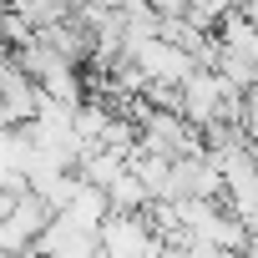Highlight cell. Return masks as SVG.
Instances as JSON below:
<instances>
[{
    "mask_svg": "<svg viewBox=\"0 0 258 258\" xmlns=\"http://www.w3.org/2000/svg\"><path fill=\"white\" fill-rule=\"evenodd\" d=\"M182 116L198 126V132H208V126H218V121H238L243 116V91L228 86L213 66H198L182 81Z\"/></svg>",
    "mask_w": 258,
    "mask_h": 258,
    "instance_id": "6da1fadb",
    "label": "cell"
},
{
    "mask_svg": "<svg viewBox=\"0 0 258 258\" xmlns=\"http://www.w3.org/2000/svg\"><path fill=\"white\" fill-rule=\"evenodd\" d=\"M21 198H26V192H6V187H0V223L16 213V203H21Z\"/></svg>",
    "mask_w": 258,
    "mask_h": 258,
    "instance_id": "ba28073f",
    "label": "cell"
},
{
    "mask_svg": "<svg viewBox=\"0 0 258 258\" xmlns=\"http://www.w3.org/2000/svg\"><path fill=\"white\" fill-rule=\"evenodd\" d=\"M86 258H111V253H106V248H101V243H96V248H91V253H86Z\"/></svg>",
    "mask_w": 258,
    "mask_h": 258,
    "instance_id": "9c48e42d",
    "label": "cell"
},
{
    "mask_svg": "<svg viewBox=\"0 0 258 258\" xmlns=\"http://www.w3.org/2000/svg\"><path fill=\"white\" fill-rule=\"evenodd\" d=\"M106 203H111V213H147L152 208V192H147V182L126 167L111 187H106Z\"/></svg>",
    "mask_w": 258,
    "mask_h": 258,
    "instance_id": "5b68a950",
    "label": "cell"
},
{
    "mask_svg": "<svg viewBox=\"0 0 258 258\" xmlns=\"http://www.w3.org/2000/svg\"><path fill=\"white\" fill-rule=\"evenodd\" d=\"M66 218H76L81 228H91V233H101V223L111 218V203H106V192L101 187H91V182H81L76 192H71V203L61 208Z\"/></svg>",
    "mask_w": 258,
    "mask_h": 258,
    "instance_id": "277c9868",
    "label": "cell"
},
{
    "mask_svg": "<svg viewBox=\"0 0 258 258\" xmlns=\"http://www.w3.org/2000/svg\"><path fill=\"white\" fill-rule=\"evenodd\" d=\"M21 258H46V253H36V248H31V253H21Z\"/></svg>",
    "mask_w": 258,
    "mask_h": 258,
    "instance_id": "30bf717a",
    "label": "cell"
},
{
    "mask_svg": "<svg viewBox=\"0 0 258 258\" xmlns=\"http://www.w3.org/2000/svg\"><path fill=\"white\" fill-rule=\"evenodd\" d=\"M96 243H101V238H96L91 228H81V223L66 218V213H51L46 233L36 238V253H46V258H86Z\"/></svg>",
    "mask_w": 258,
    "mask_h": 258,
    "instance_id": "3957f363",
    "label": "cell"
},
{
    "mask_svg": "<svg viewBox=\"0 0 258 258\" xmlns=\"http://www.w3.org/2000/svg\"><path fill=\"white\" fill-rule=\"evenodd\" d=\"M96 238H101V248H106L111 258H142L157 233H152V218H147V213H111Z\"/></svg>",
    "mask_w": 258,
    "mask_h": 258,
    "instance_id": "7a4b0ae2",
    "label": "cell"
},
{
    "mask_svg": "<svg viewBox=\"0 0 258 258\" xmlns=\"http://www.w3.org/2000/svg\"><path fill=\"white\" fill-rule=\"evenodd\" d=\"M6 6H16V16H26V21L41 31V26L66 21V16L76 11V0H6Z\"/></svg>",
    "mask_w": 258,
    "mask_h": 258,
    "instance_id": "8992f818",
    "label": "cell"
},
{
    "mask_svg": "<svg viewBox=\"0 0 258 258\" xmlns=\"http://www.w3.org/2000/svg\"><path fill=\"white\" fill-rule=\"evenodd\" d=\"M228 16H233V0H187V21L203 31H218Z\"/></svg>",
    "mask_w": 258,
    "mask_h": 258,
    "instance_id": "52a82bcc",
    "label": "cell"
},
{
    "mask_svg": "<svg viewBox=\"0 0 258 258\" xmlns=\"http://www.w3.org/2000/svg\"><path fill=\"white\" fill-rule=\"evenodd\" d=\"M233 6H238V0H233Z\"/></svg>",
    "mask_w": 258,
    "mask_h": 258,
    "instance_id": "8fae6325",
    "label": "cell"
}]
</instances>
